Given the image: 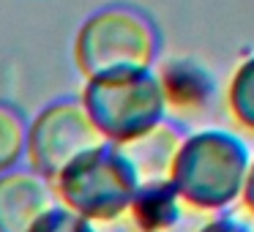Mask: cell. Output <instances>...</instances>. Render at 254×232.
I'll list each match as a JSON object with an SVG mask.
<instances>
[{"label": "cell", "instance_id": "6da1fadb", "mask_svg": "<svg viewBox=\"0 0 254 232\" xmlns=\"http://www.w3.org/2000/svg\"><path fill=\"white\" fill-rule=\"evenodd\" d=\"M74 55L90 79L150 71L159 55V30L139 8L107 6L82 22Z\"/></svg>", "mask_w": 254, "mask_h": 232}, {"label": "cell", "instance_id": "7a4b0ae2", "mask_svg": "<svg viewBox=\"0 0 254 232\" xmlns=\"http://www.w3.org/2000/svg\"><path fill=\"white\" fill-rule=\"evenodd\" d=\"M82 107L101 137H115L126 142L161 123L167 104L159 79L150 71H137L90 79Z\"/></svg>", "mask_w": 254, "mask_h": 232}, {"label": "cell", "instance_id": "3957f363", "mask_svg": "<svg viewBox=\"0 0 254 232\" xmlns=\"http://www.w3.org/2000/svg\"><path fill=\"white\" fill-rule=\"evenodd\" d=\"M101 134L77 101H61L44 110L30 126V150L41 164H66L79 153L101 148Z\"/></svg>", "mask_w": 254, "mask_h": 232}, {"label": "cell", "instance_id": "277c9868", "mask_svg": "<svg viewBox=\"0 0 254 232\" xmlns=\"http://www.w3.org/2000/svg\"><path fill=\"white\" fill-rule=\"evenodd\" d=\"M159 88L164 96V104L175 107V110H199L208 104L210 93H213L210 74L191 60L167 63L159 77Z\"/></svg>", "mask_w": 254, "mask_h": 232}, {"label": "cell", "instance_id": "5b68a950", "mask_svg": "<svg viewBox=\"0 0 254 232\" xmlns=\"http://www.w3.org/2000/svg\"><path fill=\"white\" fill-rule=\"evenodd\" d=\"M230 110L238 123L254 128V55L238 66L230 82Z\"/></svg>", "mask_w": 254, "mask_h": 232}, {"label": "cell", "instance_id": "8992f818", "mask_svg": "<svg viewBox=\"0 0 254 232\" xmlns=\"http://www.w3.org/2000/svg\"><path fill=\"white\" fill-rule=\"evenodd\" d=\"M22 139H25L22 117L11 107L0 104V164L17 159L19 150H22Z\"/></svg>", "mask_w": 254, "mask_h": 232}]
</instances>
